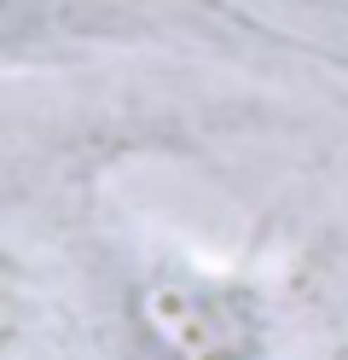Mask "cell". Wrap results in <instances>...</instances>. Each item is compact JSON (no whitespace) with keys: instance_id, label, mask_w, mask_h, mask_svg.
Here are the masks:
<instances>
[{"instance_id":"1","label":"cell","mask_w":348,"mask_h":360,"mask_svg":"<svg viewBox=\"0 0 348 360\" xmlns=\"http://www.w3.org/2000/svg\"><path fill=\"white\" fill-rule=\"evenodd\" d=\"M134 326L151 360H267L273 320L244 274L209 262H157L134 285Z\"/></svg>"},{"instance_id":"2","label":"cell","mask_w":348,"mask_h":360,"mask_svg":"<svg viewBox=\"0 0 348 360\" xmlns=\"http://www.w3.org/2000/svg\"><path fill=\"white\" fill-rule=\"evenodd\" d=\"M290 47H296L302 58H314L319 70H331V76L348 82V47H319V41H290Z\"/></svg>"}]
</instances>
